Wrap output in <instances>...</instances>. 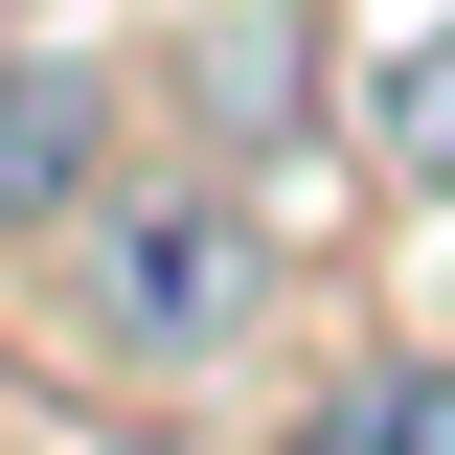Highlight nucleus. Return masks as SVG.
Instances as JSON below:
<instances>
[{"label": "nucleus", "instance_id": "obj_1", "mask_svg": "<svg viewBox=\"0 0 455 455\" xmlns=\"http://www.w3.org/2000/svg\"><path fill=\"white\" fill-rule=\"evenodd\" d=\"M274 319V205H251V160H114L92 205H68V341L92 364H137V387H182V364H228V341Z\"/></svg>", "mask_w": 455, "mask_h": 455}, {"label": "nucleus", "instance_id": "obj_2", "mask_svg": "<svg viewBox=\"0 0 455 455\" xmlns=\"http://www.w3.org/2000/svg\"><path fill=\"white\" fill-rule=\"evenodd\" d=\"M160 92H182L205 160H296L319 92H341V23H319V0H205V23L160 46Z\"/></svg>", "mask_w": 455, "mask_h": 455}, {"label": "nucleus", "instance_id": "obj_3", "mask_svg": "<svg viewBox=\"0 0 455 455\" xmlns=\"http://www.w3.org/2000/svg\"><path fill=\"white\" fill-rule=\"evenodd\" d=\"M114 137H137V68H92V46H0V251H68V205L114 182Z\"/></svg>", "mask_w": 455, "mask_h": 455}, {"label": "nucleus", "instance_id": "obj_4", "mask_svg": "<svg viewBox=\"0 0 455 455\" xmlns=\"http://www.w3.org/2000/svg\"><path fill=\"white\" fill-rule=\"evenodd\" d=\"M364 160H387L410 205L455 228V0H410L387 46H364Z\"/></svg>", "mask_w": 455, "mask_h": 455}, {"label": "nucleus", "instance_id": "obj_5", "mask_svg": "<svg viewBox=\"0 0 455 455\" xmlns=\"http://www.w3.org/2000/svg\"><path fill=\"white\" fill-rule=\"evenodd\" d=\"M319 455H455V364H364L319 410Z\"/></svg>", "mask_w": 455, "mask_h": 455}]
</instances>
